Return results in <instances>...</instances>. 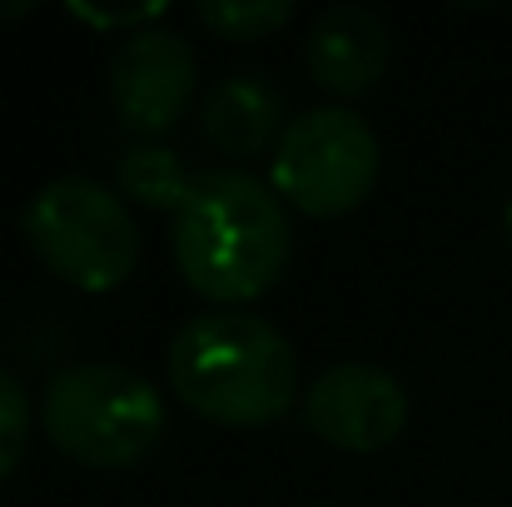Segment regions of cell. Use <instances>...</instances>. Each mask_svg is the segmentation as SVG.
I'll use <instances>...</instances> for the list:
<instances>
[{"label": "cell", "instance_id": "cell-1", "mask_svg": "<svg viewBox=\"0 0 512 507\" xmlns=\"http://www.w3.org/2000/svg\"><path fill=\"white\" fill-rule=\"evenodd\" d=\"M170 249L179 279L199 299L219 309L254 304L289 274V204L244 169H204L170 214Z\"/></svg>", "mask_w": 512, "mask_h": 507}, {"label": "cell", "instance_id": "cell-2", "mask_svg": "<svg viewBox=\"0 0 512 507\" xmlns=\"http://www.w3.org/2000/svg\"><path fill=\"white\" fill-rule=\"evenodd\" d=\"M174 398L219 428H269L299 398L294 343L249 309H209L170 338Z\"/></svg>", "mask_w": 512, "mask_h": 507}, {"label": "cell", "instance_id": "cell-3", "mask_svg": "<svg viewBox=\"0 0 512 507\" xmlns=\"http://www.w3.org/2000/svg\"><path fill=\"white\" fill-rule=\"evenodd\" d=\"M40 428L55 443V453H65L70 463L95 473H120L160 448L170 408L165 393L140 368L95 358V363H70L45 383Z\"/></svg>", "mask_w": 512, "mask_h": 507}, {"label": "cell", "instance_id": "cell-4", "mask_svg": "<svg viewBox=\"0 0 512 507\" xmlns=\"http://www.w3.org/2000/svg\"><path fill=\"white\" fill-rule=\"evenodd\" d=\"M20 234L80 294H115L140 264V224L125 194L90 174L45 179L20 209Z\"/></svg>", "mask_w": 512, "mask_h": 507}, {"label": "cell", "instance_id": "cell-5", "mask_svg": "<svg viewBox=\"0 0 512 507\" xmlns=\"http://www.w3.org/2000/svg\"><path fill=\"white\" fill-rule=\"evenodd\" d=\"M378 169L383 145L373 125L348 105H314L279 135L269 184L309 219H343L378 189Z\"/></svg>", "mask_w": 512, "mask_h": 507}, {"label": "cell", "instance_id": "cell-6", "mask_svg": "<svg viewBox=\"0 0 512 507\" xmlns=\"http://www.w3.org/2000/svg\"><path fill=\"white\" fill-rule=\"evenodd\" d=\"M194 90H199V55L179 30L145 25L125 35L110 55V105L130 135L145 140L170 135L184 120Z\"/></svg>", "mask_w": 512, "mask_h": 507}, {"label": "cell", "instance_id": "cell-7", "mask_svg": "<svg viewBox=\"0 0 512 507\" xmlns=\"http://www.w3.org/2000/svg\"><path fill=\"white\" fill-rule=\"evenodd\" d=\"M304 423L343 453H383L408 428V388L363 358L329 363L304 388Z\"/></svg>", "mask_w": 512, "mask_h": 507}, {"label": "cell", "instance_id": "cell-8", "mask_svg": "<svg viewBox=\"0 0 512 507\" xmlns=\"http://www.w3.org/2000/svg\"><path fill=\"white\" fill-rule=\"evenodd\" d=\"M388 55H393L388 25L363 5H329L304 40L309 75L339 100H358V95L378 90Z\"/></svg>", "mask_w": 512, "mask_h": 507}, {"label": "cell", "instance_id": "cell-9", "mask_svg": "<svg viewBox=\"0 0 512 507\" xmlns=\"http://www.w3.org/2000/svg\"><path fill=\"white\" fill-rule=\"evenodd\" d=\"M284 130V95L264 75H224L204 100V140L224 160H254L279 145Z\"/></svg>", "mask_w": 512, "mask_h": 507}, {"label": "cell", "instance_id": "cell-10", "mask_svg": "<svg viewBox=\"0 0 512 507\" xmlns=\"http://www.w3.org/2000/svg\"><path fill=\"white\" fill-rule=\"evenodd\" d=\"M189 179H194V174H184L179 155H174L170 145H155V140L130 145V150L115 160L120 194L135 199V204H145V209H170L174 214V209L184 204V194H189Z\"/></svg>", "mask_w": 512, "mask_h": 507}, {"label": "cell", "instance_id": "cell-11", "mask_svg": "<svg viewBox=\"0 0 512 507\" xmlns=\"http://www.w3.org/2000/svg\"><path fill=\"white\" fill-rule=\"evenodd\" d=\"M199 25H209L219 40H269L274 30H284L294 20L289 0H199Z\"/></svg>", "mask_w": 512, "mask_h": 507}, {"label": "cell", "instance_id": "cell-12", "mask_svg": "<svg viewBox=\"0 0 512 507\" xmlns=\"http://www.w3.org/2000/svg\"><path fill=\"white\" fill-rule=\"evenodd\" d=\"M30 428H35L30 393H25V388H20V378L0 363V488H5V478L20 468L25 443H30Z\"/></svg>", "mask_w": 512, "mask_h": 507}, {"label": "cell", "instance_id": "cell-13", "mask_svg": "<svg viewBox=\"0 0 512 507\" xmlns=\"http://www.w3.org/2000/svg\"><path fill=\"white\" fill-rule=\"evenodd\" d=\"M70 15H80V20H90V25H125V30L135 35V25L145 30V20H155L160 5H150V10H80V5H70Z\"/></svg>", "mask_w": 512, "mask_h": 507}, {"label": "cell", "instance_id": "cell-14", "mask_svg": "<svg viewBox=\"0 0 512 507\" xmlns=\"http://www.w3.org/2000/svg\"><path fill=\"white\" fill-rule=\"evenodd\" d=\"M35 5H0V20H20V15H30Z\"/></svg>", "mask_w": 512, "mask_h": 507}, {"label": "cell", "instance_id": "cell-15", "mask_svg": "<svg viewBox=\"0 0 512 507\" xmlns=\"http://www.w3.org/2000/svg\"><path fill=\"white\" fill-rule=\"evenodd\" d=\"M503 234H508V244H512V199H508V209H503Z\"/></svg>", "mask_w": 512, "mask_h": 507}, {"label": "cell", "instance_id": "cell-16", "mask_svg": "<svg viewBox=\"0 0 512 507\" xmlns=\"http://www.w3.org/2000/svg\"><path fill=\"white\" fill-rule=\"evenodd\" d=\"M314 507H343V503H314Z\"/></svg>", "mask_w": 512, "mask_h": 507}]
</instances>
